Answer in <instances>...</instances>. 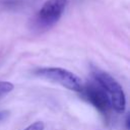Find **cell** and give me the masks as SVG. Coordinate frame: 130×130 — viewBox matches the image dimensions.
<instances>
[{"label":"cell","instance_id":"obj_4","mask_svg":"<svg viewBox=\"0 0 130 130\" xmlns=\"http://www.w3.org/2000/svg\"><path fill=\"white\" fill-rule=\"evenodd\" d=\"M81 95L91 106H93L101 114L108 115L111 108L110 100L98 82H87L82 85Z\"/></svg>","mask_w":130,"mask_h":130},{"label":"cell","instance_id":"obj_3","mask_svg":"<svg viewBox=\"0 0 130 130\" xmlns=\"http://www.w3.org/2000/svg\"><path fill=\"white\" fill-rule=\"evenodd\" d=\"M67 0H48L39 10L36 22L39 27L48 28L54 25L63 14Z\"/></svg>","mask_w":130,"mask_h":130},{"label":"cell","instance_id":"obj_2","mask_svg":"<svg viewBox=\"0 0 130 130\" xmlns=\"http://www.w3.org/2000/svg\"><path fill=\"white\" fill-rule=\"evenodd\" d=\"M35 75L50 80L52 82L58 83L63 87L76 92H80L83 85L81 79L76 74L61 67L38 68L37 70H35Z\"/></svg>","mask_w":130,"mask_h":130},{"label":"cell","instance_id":"obj_7","mask_svg":"<svg viewBox=\"0 0 130 130\" xmlns=\"http://www.w3.org/2000/svg\"><path fill=\"white\" fill-rule=\"evenodd\" d=\"M5 116H6V112H0V121L3 120L5 118Z\"/></svg>","mask_w":130,"mask_h":130},{"label":"cell","instance_id":"obj_1","mask_svg":"<svg viewBox=\"0 0 130 130\" xmlns=\"http://www.w3.org/2000/svg\"><path fill=\"white\" fill-rule=\"evenodd\" d=\"M92 75L95 82H98L107 93L111 108L118 114H123L126 109V95L122 85L113 76L103 70L95 68L92 71Z\"/></svg>","mask_w":130,"mask_h":130},{"label":"cell","instance_id":"obj_8","mask_svg":"<svg viewBox=\"0 0 130 130\" xmlns=\"http://www.w3.org/2000/svg\"><path fill=\"white\" fill-rule=\"evenodd\" d=\"M129 127H130V125H129V116L127 115V117H126V128L129 129Z\"/></svg>","mask_w":130,"mask_h":130},{"label":"cell","instance_id":"obj_6","mask_svg":"<svg viewBox=\"0 0 130 130\" xmlns=\"http://www.w3.org/2000/svg\"><path fill=\"white\" fill-rule=\"evenodd\" d=\"M45 129V124L42 121H37L25 127L23 130H44Z\"/></svg>","mask_w":130,"mask_h":130},{"label":"cell","instance_id":"obj_5","mask_svg":"<svg viewBox=\"0 0 130 130\" xmlns=\"http://www.w3.org/2000/svg\"><path fill=\"white\" fill-rule=\"evenodd\" d=\"M13 88H14V85L11 82L0 80V99H2L3 96H5L9 92H11L13 90Z\"/></svg>","mask_w":130,"mask_h":130}]
</instances>
